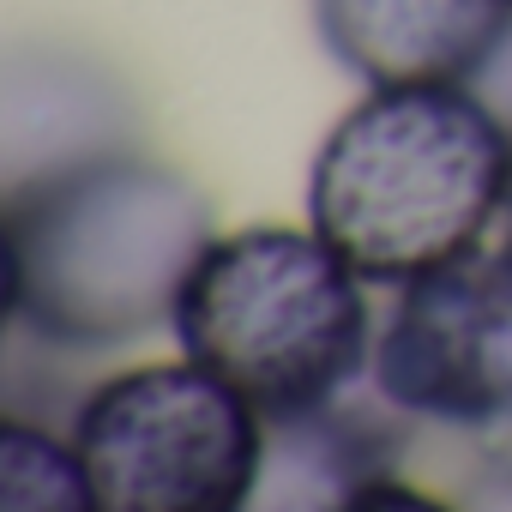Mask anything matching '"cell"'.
<instances>
[{
    "label": "cell",
    "instance_id": "1",
    "mask_svg": "<svg viewBox=\"0 0 512 512\" xmlns=\"http://www.w3.org/2000/svg\"><path fill=\"white\" fill-rule=\"evenodd\" d=\"M512 121L470 85H368L308 163V223L338 260L404 290L506 217Z\"/></svg>",
    "mask_w": 512,
    "mask_h": 512
},
{
    "label": "cell",
    "instance_id": "4",
    "mask_svg": "<svg viewBox=\"0 0 512 512\" xmlns=\"http://www.w3.org/2000/svg\"><path fill=\"white\" fill-rule=\"evenodd\" d=\"M67 434L103 512H247L272 416L205 362L175 356L97 380Z\"/></svg>",
    "mask_w": 512,
    "mask_h": 512
},
{
    "label": "cell",
    "instance_id": "10",
    "mask_svg": "<svg viewBox=\"0 0 512 512\" xmlns=\"http://www.w3.org/2000/svg\"><path fill=\"white\" fill-rule=\"evenodd\" d=\"M464 512H512V464H494L470 482Z\"/></svg>",
    "mask_w": 512,
    "mask_h": 512
},
{
    "label": "cell",
    "instance_id": "5",
    "mask_svg": "<svg viewBox=\"0 0 512 512\" xmlns=\"http://www.w3.org/2000/svg\"><path fill=\"white\" fill-rule=\"evenodd\" d=\"M374 386L416 422H512V235L398 290L374 338Z\"/></svg>",
    "mask_w": 512,
    "mask_h": 512
},
{
    "label": "cell",
    "instance_id": "2",
    "mask_svg": "<svg viewBox=\"0 0 512 512\" xmlns=\"http://www.w3.org/2000/svg\"><path fill=\"white\" fill-rule=\"evenodd\" d=\"M211 235V199L169 163H61L7 193V314L43 344H127L175 320Z\"/></svg>",
    "mask_w": 512,
    "mask_h": 512
},
{
    "label": "cell",
    "instance_id": "6",
    "mask_svg": "<svg viewBox=\"0 0 512 512\" xmlns=\"http://www.w3.org/2000/svg\"><path fill=\"white\" fill-rule=\"evenodd\" d=\"M314 31L362 85H470L512 43V0H314Z\"/></svg>",
    "mask_w": 512,
    "mask_h": 512
},
{
    "label": "cell",
    "instance_id": "3",
    "mask_svg": "<svg viewBox=\"0 0 512 512\" xmlns=\"http://www.w3.org/2000/svg\"><path fill=\"white\" fill-rule=\"evenodd\" d=\"M368 290L314 223H241L217 229L193 260L175 302L181 356L223 374L272 422L338 404V392L374 368Z\"/></svg>",
    "mask_w": 512,
    "mask_h": 512
},
{
    "label": "cell",
    "instance_id": "8",
    "mask_svg": "<svg viewBox=\"0 0 512 512\" xmlns=\"http://www.w3.org/2000/svg\"><path fill=\"white\" fill-rule=\"evenodd\" d=\"M0 512H103V494L73 446L31 416L0 422Z\"/></svg>",
    "mask_w": 512,
    "mask_h": 512
},
{
    "label": "cell",
    "instance_id": "11",
    "mask_svg": "<svg viewBox=\"0 0 512 512\" xmlns=\"http://www.w3.org/2000/svg\"><path fill=\"white\" fill-rule=\"evenodd\" d=\"M506 229H512V169H506Z\"/></svg>",
    "mask_w": 512,
    "mask_h": 512
},
{
    "label": "cell",
    "instance_id": "9",
    "mask_svg": "<svg viewBox=\"0 0 512 512\" xmlns=\"http://www.w3.org/2000/svg\"><path fill=\"white\" fill-rule=\"evenodd\" d=\"M344 512H464V506H452V500H440V494H428V488H416V482L380 470V476H368V482L344 500Z\"/></svg>",
    "mask_w": 512,
    "mask_h": 512
},
{
    "label": "cell",
    "instance_id": "7",
    "mask_svg": "<svg viewBox=\"0 0 512 512\" xmlns=\"http://www.w3.org/2000/svg\"><path fill=\"white\" fill-rule=\"evenodd\" d=\"M380 470H392V434L362 416L338 404L278 416L247 512H344V500Z\"/></svg>",
    "mask_w": 512,
    "mask_h": 512
}]
</instances>
